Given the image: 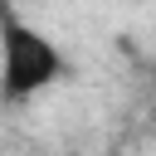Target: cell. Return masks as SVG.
<instances>
[{
    "mask_svg": "<svg viewBox=\"0 0 156 156\" xmlns=\"http://www.w3.org/2000/svg\"><path fill=\"white\" fill-rule=\"evenodd\" d=\"M63 73H68V58L44 29L15 15H0V102H29L49 93Z\"/></svg>",
    "mask_w": 156,
    "mask_h": 156,
    "instance_id": "obj_1",
    "label": "cell"
}]
</instances>
